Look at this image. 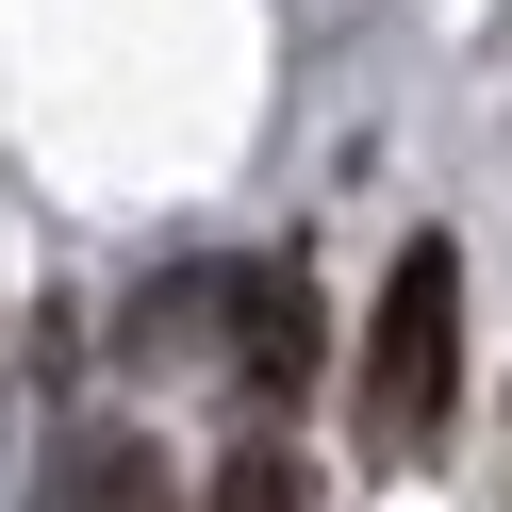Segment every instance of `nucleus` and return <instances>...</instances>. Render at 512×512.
I'll return each instance as SVG.
<instances>
[{"label": "nucleus", "mask_w": 512, "mask_h": 512, "mask_svg": "<svg viewBox=\"0 0 512 512\" xmlns=\"http://www.w3.org/2000/svg\"><path fill=\"white\" fill-rule=\"evenodd\" d=\"M34 512H182V479H166V446H149V430L83 413V430L34 463Z\"/></svg>", "instance_id": "7ed1b4c3"}, {"label": "nucleus", "mask_w": 512, "mask_h": 512, "mask_svg": "<svg viewBox=\"0 0 512 512\" xmlns=\"http://www.w3.org/2000/svg\"><path fill=\"white\" fill-rule=\"evenodd\" d=\"M215 512H314V479L281 463V446H232V463H215Z\"/></svg>", "instance_id": "20e7f679"}, {"label": "nucleus", "mask_w": 512, "mask_h": 512, "mask_svg": "<svg viewBox=\"0 0 512 512\" xmlns=\"http://www.w3.org/2000/svg\"><path fill=\"white\" fill-rule=\"evenodd\" d=\"M232 380L248 397H298L314 380V281H298V248H248L232 265Z\"/></svg>", "instance_id": "f03ea898"}, {"label": "nucleus", "mask_w": 512, "mask_h": 512, "mask_svg": "<svg viewBox=\"0 0 512 512\" xmlns=\"http://www.w3.org/2000/svg\"><path fill=\"white\" fill-rule=\"evenodd\" d=\"M446 413H463V248L413 232L380 281V331H364V463H430Z\"/></svg>", "instance_id": "f257e3e1"}]
</instances>
